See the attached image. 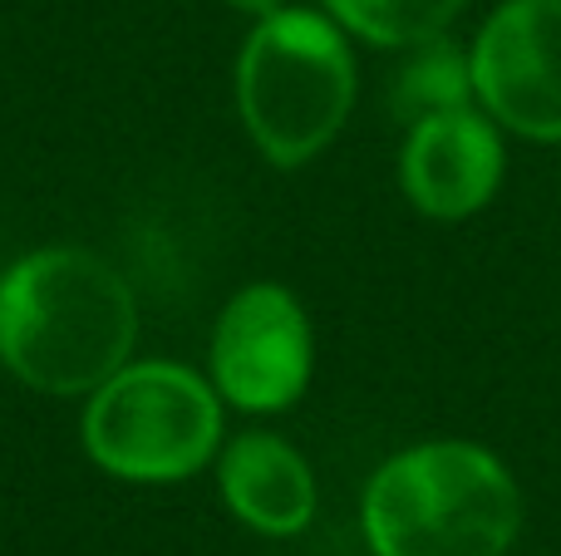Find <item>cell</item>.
Segmentation results:
<instances>
[{
	"label": "cell",
	"mask_w": 561,
	"mask_h": 556,
	"mask_svg": "<svg viewBox=\"0 0 561 556\" xmlns=\"http://www.w3.org/2000/svg\"><path fill=\"white\" fill-rule=\"evenodd\" d=\"M316 340L300 301L276 281H256L222 305L213 331V384L232 409L276 414L306 394Z\"/></svg>",
	"instance_id": "5b68a950"
},
{
	"label": "cell",
	"mask_w": 561,
	"mask_h": 556,
	"mask_svg": "<svg viewBox=\"0 0 561 556\" xmlns=\"http://www.w3.org/2000/svg\"><path fill=\"white\" fill-rule=\"evenodd\" d=\"M222 443V394L173 360H128L84 404V449L124 483L193 478Z\"/></svg>",
	"instance_id": "277c9868"
},
{
	"label": "cell",
	"mask_w": 561,
	"mask_h": 556,
	"mask_svg": "<svg viewBox=\"0 0 561 556\" xmlns=\"http://www.w3.org/2000/svg\"><path fill=\"white\" fill-rule=\"evenodd\" d=\"M468 0H325L330 20L385 49H409L444 35Z\"/></svg>",
	"instance_id": "30bf717a"
},
{
	"label": "cell",
	"mask_w": 561,
	"mask_h": 556,
	"mask_svg": "<svg viewBox=\"0 0 561 556\" xmlns=\"http://www.w3.org/2000/svg\"><path fill=\"white\" fill-rule=\"evenodd\" d=\"M359 522L375 556H507L523 532V493L497 453L434 439L369 478Z\"/></svg>",
	"instance_id": "7a4b0ae2"
},
{
	"label": "cell",
	"mask_w": 561,
	"mask_h": 556,
	"mask_svg": "<svg viewBox=\"0 0 561 556\" xmlns=\"http://www.w3.org/2000/svg\"><path fill=\"white\" fill-rule=\"evenodd\" d=\"M138 301L84 246H45L0 276V364L55 399L94 394L134 360Z\"/></svg>",
	"instance_id": "6da1fadb"
},
{
	"label": "cell",
	"mask_w": 561,
	"mask_h": 556,
	"mask_svg": "<svg viewBox=\"0 0 561 556\" xmlns=\"http://www.w3.org/2000/svg\"><path fill=\"white\" fill-rule=\"evenodd\" d=\"M404 197L424 217L463 222L503 183V138L478 108H448L409 124L404 158H399Z\"/></svg>",
	"instance_id": "52a82bcc"
},
{
	"label": "cell",
	"mask_w": 561,
	"mask_h": 556,
	"mask_svg": "<svg viewBox=\"0 0 561 556\" xmlns=\"http://www.w3.org/2000/svg\"><path fill=\"white\" fill-rule=\"evenodd\" d=\"M237 108L276 167L310 163L355 108V59L335 20L296 5L256 20L237 55Z\"/></svg>",
	"instance_id": "3957f363"
},
{
	"label": "cell",
	"mask_w": 561,
	"mask_h": 556,
	"mask_svg": "<svg viewBox=\"0 0 561 556\" xmlns=\"http://www.w3.org/2000/svg\"><path fill=\"white\" fill-rule=\"evenodd\" d=\"M473 89L488 118L561 143V0H503L473 39Z\"/></svg>",
	"instance_id": "8992f818"
},
{
	"label": "cell",
	"mask_w": 561,
	"mask_h": 556,
	"mask_svg": "<svg viewBox=\"0 0 561 556\" xmlns=\"http://www.w3.org/2000/svg\"><path fill=\"white\" fill-rule=\"evenodd\" d=\"M409 65L394 79V114L404 124H419L428 114H448V108H473V55L454 45V39L434 35L424 45H409Z\"/></svg>",
	"instance_id": "9c48e42d"
},
{
	"label": "cell",
	"mask_w": 561,
	"mask_h": 556,
	"mask_svg": "<svg viewBox=\"0 0 561 556\" xmlns=\"http://www.w3.org/2000/svg\"><path fill=\"white\" fill-rule=\"evenodd\" d=\"M227 5L242 10V15H256V20H262V15H272V10H280V0H227Z\"/></svg>",
	"instance_id": "8fae6325"
},
{
	"label": "cell",
	"mask_w": 561,
	"mask_h": 556,
	"mask_svg": "<svg viewBox=\"0 0 561 556\" xmlns=\"http://www.w3.org/2000/svg\"><path fill=\"white\" fill-rule=\"evenodd\" d=\"M217 488L232 518L262 537H296L316 518V473L276 433H237L217 463Z\"/></svg>",
	"instance_id": "ba28073f"
}]
</instances>
